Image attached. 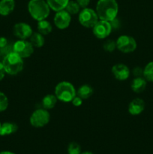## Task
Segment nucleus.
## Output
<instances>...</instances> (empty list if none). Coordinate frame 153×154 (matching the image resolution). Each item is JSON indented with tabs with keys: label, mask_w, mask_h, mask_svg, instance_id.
Returning a JSON list of instances; mask_svg holds the SVG:
<instances>
[{
	"label": "nucleus",
	"mask_w": 153,
	"mask_h": 154,
	"mask_svg": "<svg viewBox=\"0 0 153 154\" xmlns=\"http://www.w3.org/2000/svg\"><path fill=\"white\" fill-rule=\"evenodd\" d=\"M116 49L124 54H130L134 52L137 48V43L132 36L128 35H120L116 41Z\"/></svg>",
	"instance_id": "7"
},
{
	"label": "nucleus",
	"mask_w": 153,
	"mask_h": 154,
	"mask_svg": "<svg viewBox=\"0 0 153 154\" xmlns=\"http://www.w3.org/2000/svg\"><path fill=\"white\" fill-rule=\"evenodd\" d=\"M95 11L99 20L111 22L117 17L118 5L116 0H98L96 4Z\"/></svg>",
	"instance_id": "1"
},
{
	"label": "nucleus",
	"mask_w": 153,
	"mask_h": 154,
	"mask_svg": "<svg viewBox=\"0 0 153 154\" xmlns=\"http://www.w3.org/2000/svg\"><path fill=\"white\" fill-rule=\"evenodd\" d=\"M0 154H15V153H12V152H10V151H2L0 152Z\"/></svg>",
	"instance_id": "32"
},
{
	"label": "nucleus",
	"mask_w": 153,
	"mask_h": 154,
	"mask_svg": "<svg viewBox=\"0 0 153 154\" xmlns=\"http://www.w3.org/2000/svg\"><path fill=\"white\" fill-rule=\"evenodd\" d=\"M1 125H2V123H0V128H1Z\"/></svg>",
	"instance_id": "34"
},
{
	"label": "nucleus",
	"mask_w": 153,
	"mask_h": 154,
	"mask_svg": "<svg viewBox=\"0 0 153 154\" xmlns=\"http://www.w3.org/2000/svg\"><path fill=\"white\" fill-rule=\"evenodd\" d=\"M103 48L105 51H106V52H112V51H114L116 49V41L111 40V39L106 40V42L104 43Z\"/></svg>",
	"instance_id": "25"
},
{
	"label": "nucleus",
	"mask_w": 153,
	"mask_h": 154,
	"mask_svg": "<svg viewBox=\"0 0 153 154\" xmlns=\"http://www.w3.org/2000/svg\"><path fill=\"white\" fill-rule=\"evenodd\" d=\"M13 32L14 35L19 39L27 40L32 35L33 30L31 26L28 25V23L20 22L14 26Z\"/></svg>",
	"instance_id": "11"
},
{
	"label": "nucleus",
	"mask_w": 153,
	"mask_h": 154,
	"mask_svg": "<svg viewBox=\"0 0 153 154\" xmlns=\"http://www.w3.org/2000/svg\"><path fill=\"white\" fill-rule=\"evenodd\" d=\"M132 73L134 77H143V69L140 67H135L132 70Z\"/></svg>",
	"instance_id": "27"
},
{
	"label": "nucleus",
	"mask_w": 153,
	"mask_h": 154,
	"mask_svg": "<svg viewBox=\"0 0 153 154\" xmlns=\"http://www.w3.org/2000/svg\"><path fill=\"white\" fill-rule=\"evenodd\" d=\"M143 78L148 82L153 83V61L147 63L143 69Z\"/></svg>",
	"instance_id": "22"
},
{
	"label": "nucleus",
	"mask_w": 153,
	"mask_h": 154,
	"mask_svg": "<svg viewBox=\"0 0 153 154\" xmlns=\"http://www.w3.org/2000/svg\"><path fill=\"white\" fill-rule=\"evenodd\" d=\"M8 39L5 37H0V48H4L7 46Z\"/></svg>",
	"instance_id": "31"
},
{
	"label": "nucleus",
	"mask_w": 153,
	"mask_h": 154,
	"mask_svg": "<svg viewBox=\"0 0 153 154\" xmlns=\"http://www.w3.org/2000/svg\"><path fill=\"white\" fill-rule=\"evenodd\" d=\"M78 20L80 24L83 27L92 29L97 23L99 18L94 9L87 7L80 10L78 15Z\"/></svg>",
	"instance_id": "5"
},
{
	"label": "nucleus",
	"mask_w": 153,
	"mask_h": 154,
	"mask_svg": "<svg viewBox=\"0 0 153 154\" xmlns=\"http://www.w3.org/2000/svg\"><path fill=\"white\" fill-rule=\"evenodd\" d=\"M5 74H6V72H5V70H4V66H3L2 63H1V62H0V81H1L4 78V75H5Z\"/></svg>",
	"instance_id": "30"
},
{
	"label": "nucleus",
	"mask_w": 153,
	"mask_h": 154,
	"mask_svg": "<svg viewBox=\"0 0 153 154\" xmlns=\"http://www.w3.org/2000/svg\"><path fill=\"white\" fill-rule=\"evenodd\" d=\"M82 100H83V99H81L80 97H79L78 96H76L73 99H72L71 103H72V105H74V106L80 107V106H81V105H82Z\"/></svg>",
	"instance_id": "28"
},
{
	"label": "nucleus",
	"mask_w": 153,
	"mask_h": 154,
	"mask_svg": "<svg viewBox=\"0 0 153 154\" xmlns=\"http://www.w3.org/2000/svg\"><path fill=\"white\" fill-rule=\"evenodd\" d=\"M147 81L143 77H135L131 81L130 88L132 91L136 93H141L146 90Z\"/></svg>",
	"instance_id": "14"
},
{
	"label": "nucleus",
	"mask_w": 153,
	"mask_h": 154,
	"mask_svg": "<svg viewBox=\"0 0 153 154\" xmlns=\"http://www.w3.org/2000/svg\"><path fill=\"white\" fill-rule=\"evenodd\" d=\"M50 120V114L48 110L38 108L32 112L29 118L30 124L34 128H42L46 126Z\"/></svg>",
	"instance_id": "6"
},
{
	"label": "nucleus",
	"mask_w": 153,
	"mask_h": 154,
	"mask_svg": "<svg viewBox=\"0 0 153 154\" xmlns=\"http://www.w3.org/2000/svg\"><path fill=\"white\" fill-rule=\"evenodd\" d=\"M18 130V126L12 122H5L1 125L0 128V135L6 136L15 133Z\"/></svg>",
	"instance_id": "16"
},
{
	"label": "nucleus",
	"mask_w": 153,
	"mask_h": 154,
	"mask_svg": "<svg viewBox=\"0 0 153 154\" xmlns=\"http://www.w3.org/2000/svg\"><path fill=\"white\" fill-rule=\"evenodd\" d=\"M114 78L118 81H126L130 77V71L126 65L123 63H117L114 65L111 69Z\"/></svg>",
	"instance_id": "12"
},
{
	"label": "nucleus",
	"mask_w": 153,
	"mask_h": 154,
	"mask_svg": "<svg viewBox=\"0 0 153 154\" xmlns=\"http://www.w3.org/2000/svg\"><path fill=\"white\" fill-rule=\"evenodd\" d=\"M94 90L93 88L88 84H83L78 88L76 91V96L80 97L82 99H88L92 96Z\"/></svg>",
	"instance_id": "17"
},
{
	"label": "nucleus",
	"mask_w": 153,
	"mask_h": 154,
	"mask_svg": "<svg viewBox=\"0 0 153 154\" xmlns=\"http://www.w3.org/2000/svg\"><path fill=\"white\" fill-rule=\"evenodd\" d=\"M53 22L58 29H65L70 26L71 22V15L65 9L57 11L54 16Z\"/></svg>",
	"instance_id": "10"
},
{
	"label": "nucleus",
	"mask_w": 153,
	"mask_h": 154,
	"mask_svg": "<svg viewBox=\"0 0 153 154\" xmlns=\"http://www.w3.org/2000/svg\"><path fill=\"white\" fill-rule=\"evenodd\" d=\"M37 29L38 32L44 36L47 35H49L52 32V26L48 20H42L38 21Z\"/></svg>",
	"instance_id": "20"
},
{
	"label": "nucleus",
	"mask_w": 153,
	"mask_h": 154,
	"mask_svg": "<svg viewBox=\"0 0 153 154\" xmlns=\"http://www.w3.org/2000/svg\"><path fill=\"white\" fill-rule=\"evenodd\" d=\"M80 6L78 5V3L76 2V1L70 0L64 9H65L70 15H74L76 14H79L80 11Z\"/></svg>",
	"instance_id": "23"
},
{
	"label": "nucleus",
	"mask_w": 153,
	"mask_h": 154,
	"mask_svg": "<svg viewBox=\"0 0 153 154\" xmlns=\"http://www.w3.org/2000/svg\"><path fill=\"white\" fill-rule=\"evenodd\" d=\"M55 96L58 101L64 103L71 102L72 99L76 96L74 86L68 81H61L55 87Z\"/></svg>",
	"instance_id": "4"
},
{
	"label": "nucleus",
	"mask_w": 153,
	"mask_h": 154,
	"mask_svg": "<svg viewBox=\"0 0 153 154\" xmlns=\"http://www.w3.org/2000/svg\"><path fill=\"white\" fill-rule=\"evenodd\" d=\"M81 147L78 143L71 142L68 147V154H80Z\"/></svg>",
	"instance_id": "24"
},
{
	"label": "nucleus",
	"mask_w": 153,
	"mask_h": 154,
	"mask_svg": "<svg viewBox=\"0 0 153 154\" xmlns=\"http://www.w3.org/2000/svg\"><path fill=\"white\" fill-rule=\"evenodd\" d=\"M50 10L46 0H30L28 3V13L37 21L46 20L50 15Z\"/></svg>",
	"instance_id": "2"
},
{
	"label": "nucleus",
	"mask_w": 153,
	"mask_h": 154,
	"mask_svg": "<svg viewBox=\"0 0 153 154\" xmlns=\"http://www.w3.org/2000/svg\"><path fill=\"white\" fill-rule=\"evenodd\" d=\"M29 42L34 48H42L44 45L45 39L43 35L39 33L38 32H33L32 35L29 38Z\"/></svg>",
	"instance_id": "21"
},
{
	"label": "nucleus",
	"mask_w": 153,
	"mask_h": 154,
	"mask_svg": "<svg viewBox=\"0 0 153 154\" xmlns=\"http://www.w3.org/2000/svg\"><path fill=\"white\" fill-rule=\"evenodd\" d=\"M70 0H46L51 10L55 12L64 10Z\"/></svg>",
	"instance_id": "19"
},
{
	"label": "nucleus",
	"mask_w": 153,
	"mask_h": 154,
	"mask_svg": "<svg viewBox=\"0 0 153 154\" xmlns=\"http://www.w3.org/2000/svg\"><path fill=\"white\" fill-rule=\"evenodd\" d=\"M57 102H58V99L55 96V94H47L42 99V106L44 109H52L56 106Z\"/></svg>",
	"instance_id": "18"
},
{
	"label": "nucleus",
	"mask_w": 153,
	"mask_h": 154,
	"mask_svg": "<svg viewBox=\"0 0 153 154\" xmlns=\"http://www.w3.org/2000/svg\"><path fill=\"white\" fill-rule=\"evenodd\" d=\"M76 2L78 3L81 8H85L88 6L90 3V0H76Z\"/></svg>",
	"instance_id": "29"
},
{
	"label": "nucleus",
	"mask_w": 153,
	"mask_h": 154,
	"mask_svg": "<svg viewBox=\"0 0 153 154\" xmlns=\"http://www.w3.org/2000/svg\"><path fill=\"white\" fill-rule=\"evenodd\" d=\"M145 109V102L140 98H135L129 103L128 111L132 116L140 115Z\"/></svg>",
	"instance_id": "13"
},
{
	"label": "nucleus",
	"mask_w": 153,
	"mask_h": 154,
	"mask_svg": "<svg viewBox=\"0 0 153 154\" xmlns=\"http://www.w3.org/2000/svg\"><path fill=\"white\" fill-rule=\"evenodd\" d=\"M8 99L4 93L0 91V112L4 111L8 107Z\"/></svg>",
	"instance_id": "26"
},
{
	"label": "nucleus",
	"mask_w": 153,
	"mask_h": 154,
	"mask_svg": "<svg viewBox=\"0 0 153 154\" xmlns=\"http://www.w3.org/2000/svg\"><path fill=\"white\" fill-rule=\"evenodd\" d=\"M92 33L97 38L105 39L110 35L112 31L111 23L109 21L99 20L97 23L92 28Z\"/></svg>",
	"instance_id": "9"
},
{
	"label": "nucleus",
	"mask_w": 153,
	"mask_h": 154,
	"mask_svg": "<svg viewBox=\"0 0 153 154\" xmlns=\"http://www.w3.org/2000/svg\"><path fill=\"white\" fill-rule=\"evenodd\" d=\"M80 154H94V153H92V152L90 151H84V152H82Z\"/></svg>",
	"instance_id": "33"
},
{
	"label": "nucleus",
	"mask_w": 153,
	"mask_h": 154,
	"mask_svg": "<svg viewBox=\"0 0 153 154\" xmlns=\"http://www.w3.org/2000/svg\"><path fill=\"white\" fill-rule=\"evenodd\" d=\"M2 63L4 66L6 74L10 75H18L23 69V59L21 58L14 51L6 54Z\"/></svg>",
	"instance_id": "3"
},
{
	"label": "nucleus",
	"mask_w": 153,
	"mask_h": 154,
	"mask_svg": "<svg viewBox=\"0 0 153 154\" xmlns=\"http://www.w3.org/2000/svg\"><path fill=\"white\" fill-rule=\"evenodd\" d=\"M15 8L14 0H0V15L8 16L13 12Z\"/></svg>",
	"instance_id": "15"
},
{
	"label": "nucleus",
	"mask_w": 153,
	"mask_h": 154,
	"mask_svg": "<svg viewBox=\"0 0 153 154\" xmlns=\"http://www.w3.org/2000/svg\"><path fill=\"white\" fill-rule=\"evenodd\" d=\"M12 51L16 53L21 58H28L34 53V47L28 41L19 39L14 44Z\"/></svg>",
	"instance_id": "8"
}]
</instances>
